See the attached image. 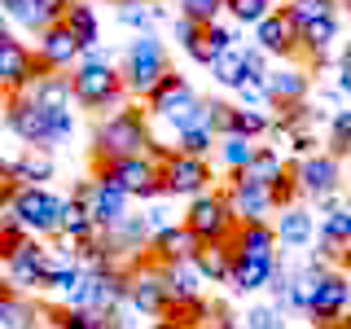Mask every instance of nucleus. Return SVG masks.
Segmentation results:
<instances>
[{
  "label": "nucleus",
  "instance_id": "33",
  "mask_svg": "<svg viewBox=\"0 0 351 329\" xmlns=\"http://www.w3.org/2000/svg\"><path fill=\"white\" fill-rule=\"evenodd\" d=\"M321 241L351 246V206H325V215H321Z\"/></svg>",
  "mask_w": 351,
  "mask_h": 329
},
{
  "label": "nucleus",
  "instance_id": "20",
  "mask_svg": "<svg viewBox=\"0 0 351 329\" xmlns=\"http://www.w3.org/2000/svg\"><path fill=\"white\" fill-rule=\"evenodd\" d=\"M162 272V285H167V299L171 303H193L202 299V272H197V263H158Z\"/></svg>",
  "mask_w": 351,
  "mask_h": 329
},
{
  "label": "nucleus",
  "instance_id": "32",
  "mask_svg": "<svg viewBox=\"0 0 351 329\" xmlns=\"http://www.w3.org/2000/svg\"><path fill=\"white\" fill-rule=\"evenodd\" d=\"M211 75H215V84H224V88H241V84L250 80V71H246V53H241V49L219 53L215 66H211Z\"/></svg>",
  "mask_w": 351,
  "mask_h": 329
},
{
  "label": "nucleus",
  "instance_id": "8",
  "mask_svg": "<svg viewBox=\"0 0 351 329\" xmlns=\"http://www.w3.org/2000/svg\"><path fill=\"white\" fill-rule=\"evenodd\" d=\"M5 123L14 127V136H18L27 149H49L53 141H58V132H53V110H44L31 93L9 97V106H5Z\"/></svg>",
  "mask_w": 351,
  "mask_h": 329
},
{
  "label": "nucleus",
  "instance_id": "36",
  "mask_svg": "<svg viewBox=\"0 0 351 329\" xmlns=\"http://www.w3.org/2000/svg\"><path fill=\"white\" fill-rule=\"evenodd\" d=\"M176 154H189V158H206L211 149H219V136L211 127H189V132H180L176 136V145H171Z\"/></svg>",
  "mask_w": 351,
  "mask_h": 329
},
{
  "label": "nucleus",
  "instance_id": "1",
  "mask_svg": "<svg viewBox=\"0 0 351 329\" xmlns=\"http://www.w3.org/2000/svg\"><path fill=\"white\" fill-rule=\"evenodd\" d=\"M154 149V136H149V119L145 110L136 106H123L114 110L110 119L93 127V162H114V158H136V154H149Z\"/></svg>",
  "mask_w": 351,
  "mask_h": 329
},
{
  "label": "nucleus",
  "instance_id": "34",
  "mask_svg": "<svg viewBox=\"0 0 351 329\" xmlns=\"http://www.w3.org/2000/svg\"><path fill=\"white\" fill-rule=\"evenodd\" d=\"M31 321H36V312L27 299H18L14 290L0 294V329H31Z\"/></svg>",
  "mask_w": 351,
  "mask_h": 329
},
{
  "label": "nucleus",
  "instance_id": "25",
  "mask_svg": "<svg viewBox=\"0 0 351 329\" xmlns=\"http://www.w3.org/2000/svg\"><path fill=\"white\" fill-rule=\"evenodd\" d=\"M193 263H197V272H202V281H211V285L228 281V277H233V241H215V246H202Z\"/></svg>",
  "mask_w": 351,
  "mask_h": 329
},
{
  "label": "nucleus",
  "instance_id": "12",
  "mask_svg": "<svg viewBox=\"0 0 351 329\" xmlns=\"http://www.w3.org/2000/svg\"><path fill=\"white\" fill-rule=\"evenodd\" d=\"M228 206H233V215L241 219V224H259L268 211H277V202H272V184H263V180H250L246 171H237L233 180H228Z\"/></svg>",
  "mask_w": 351,
  "mask_h": 329
},
{
  "label": "nucleus",
  "instance_id": "45",
  "mask_svg": "<svg viewBox=\"0 0 351 329\" xmlns=\"http://www.w3.org/2000/svg\"><path fill=\"white\" fill-rule=\"evenodd\" d=\"M202 36V27H197V22H189V18H176V44H180V49H189V44Z\"/></svg>",
  "mask_w": 351,
  "mask_h": 329
},
{
  "label": "nucleus",
  "instance_id": "50",
  "mask_svg": "<svg viewBox=\"0 0 351 329\" xmlns=\"http://www.w3.org/2000/svg\"><path fill=\"white\" fill-rule=\"evenodd\" d=\"M338 5H343V9H347V14H351V0H338Z\"/></svg>",
  "mask_w": 351,
  "mask_h": 329
},
{
  "label": "nucleus",
  "instance_id": "24",
  "mask_svg": "<svg viewBox=\"0 0 351 329\" xmlns=\"http://www.w3.org/2000/svg\"><path fill=\"white\" fill-rule=\"evenodd\" d=\"M58 233L71 237L75 246H84V241H93L101 228L93 224V215H88V206L80 202V197H62V219H58Z\"/></svg>",
  "mask_w": 351,
  "mask_h": 329
},
{
  "label": "nucleus",
  "instance_id": "18",
  "mask_svg": "<svg viewBox=\"0 0 351 329\" xmlns=\"http://www.w3.org/2000/svg\"><path fill=\"white\" fill-rule=\"evenodd\" d=\"M149 250L158 255V263H193L197 250H202V241H197L184 224H171V228H162V233H154Z\"/></svg>",
  "mask_w": 351,
  "mask_h": 329
},
{
  "label": "nucleus",
  "instance_id": "43",
  "mask_svg": "<svg viewBox=\"0 0 351 329\" xmlns=\"http://www.w3.org/2000/svg\"><path fill=\"white\" fill-rule=\"evenodd\" d=\"M246 329H281V307H250Z\"/></svg>",
  "mask_w": 351,
  "mask_h": 329
},
{
  "label": "nucleus",
  "instance_id": "19",
  "mask_svg": "<svg viewBox=\"0 0 351 329\" xmlns=\"http://www.w3.org/2000/svg\"><path fill=\"white\" fill-rule=\"evenodd\" d=\"M233 255H246V259H277V228L268 219L259 224H237L233 233Z\"/></svg>",
  "mask_w": 351,
  "mask_h": 329
},
{
  "label": "nucleus",
  "instance_id": "39",
  "mask_svg": "<svg viewBox=\"0 0 351 329\" xmlns=\"http://www.w3.org/2000/svg\"><path fill=\"white\" fill-rule=\"evenodd\" d=\"M329 154L338 162L351 158V110H334V119H329Z\"/></svg>",
  "mask_w": 351,
  "mask_h": 329
},
{
  "label": "nucleus",
  "instance_id": "16",
  "mask_svg": "<svg viewBox=\"0 0 351 329\" xmlns=\"http://www.w3.org/2000/svg\"><path fill=\"white\" fill-rule=\"evenodd\" d=\"M299 44H303V31L285 9H272V14L255 27V49H263V53L290 58V53H299Z\"/></svg>",
  "mask_w": 351,
  "mask_h": 329
},
{
  "label": "nucleus",
  "instance_id": "26",
  "mask_svg": "<svg viewBox=\"0 0 351 329\" xmlns=\"http://www.w3.org/2000/svg\"><path fill=\"white\" fill-rule=\"evenodd\" d=\"M31 97L44 106V110H71L75 101V88H71V75H62V71H53V75H44V80L36 88H27Z\"/></svg>",
  "mask_w": 351,
  "mask_h": 329
},
{
  "label": "nucleus",
  "instance_id": "48",
  "mask_svg": "<svg viewBox=\"0 0 351 329\" xmlns=\"http://www.w3.org/2000/svg\"><path fill=\"white\" fill-rule=\"evenodd\" d=\"M154 329H180L176 321H167V316H162V321H154Z\"/></svg>",
  "mask_w": 351,
  "mask_h": 329
},
{
  "label": "nucleus",
  "instance_id": "17",
  "mask_svg": "<svg viewBox=\"0 0 351 329\" xmlns=\"http://www.w3.org/2000/svg\"><path fill=\"white\" fill-rule=\"evenodd\" d=\"M128 303L132 307H141V312H149V316H167V285H162V272H158V263L154 268H141V272H132V285H128Z\"/></svg>",
  "mask_w": 351,
  "mask_h": 329
},
{
  "label": "nucleus",
  "instance_id": "11",
  "mask_svg": "<svg viewBox=\"0 0 351 329\" xmlns=\"http://www.w3.org/2000/svg\"><path fill=\"white\" fill-rule=\"evenodd\" d=\"M75 197L88 206V215H93V224L101 228V233H114V228L128 219V193L114 189V184H106V180H97V175L84 180Z\"/></svg>",
  "mask_w": 351,
  "mask_h": 329
},
{
  "label": "nucleus",
  "instance_id": "27",
  "mask_svg": "<svg viewBox=\"0 0 351 329\" xmlns=\"http://www.w3.org/2000/svg\"><path fill=\"white\" fill-rule=\"evenodd\" d=\"M334 36H338V18H321V22H312V27H303L299 53L307 58V66H321V62H325V53H329V44H334Z\"/></svg>",
  "mask_w": 351,
  "mask_h": 329
},
{
  "label": "nucleus",
  "instance_id": "49",
  "mask_svg": "<svg viewBox=\"0 0 351 329\" xmlns=\"http://www.w3.org/2000/svg\"><path fill=\"white\" fill-rule=\"evenodd\" d=\"M0 106H9V93H5V88H0Z\"/></svg>",
  "mask_w": 351,
  "mask_h": 329
},
{
  "label": "nucleus",
  "instance_id": "9",
  "mask_svg": "<svg viewBox=\"0 0 351 329\" xmlns=\"http://www.w3.org/2000/svg\"><path fill=\"white\" fill-rule=\"evenodd\" d=\"M211 162L206 158H189V154H176V149H162V193L167 197H202L211 193Z\"/></svg>",
  "mask_w": 351,
  "mask_h": 329
},
{
  "label": "nucleus",
  "instance_id": "44",
  "mask_svg": "<svg viewBox=\"0 0 351 329\" xmlns=\"http://www.w3.org/2000/svg\"><path fill=\"white\" fill-rule=\"evenodd\" d=\"M206 44H211L215 53H228V49H237V36H233L228 27H219V22H215V27H206Z\"/></svg>",
  "mask_w": 351,
  "mask_h": 329
},
{
  "label": "nucleus",
  "instance_id": "41",
  "mask_svg": "<svg viewBox=\"0 0 351 329\" xmlns=\"http://www.w3.org/2000/svg\"><path fill=\"white\" fill-rule=\"evenodd\" d=\"M219 9H224V0H180V18L197 22V27H215Z\"/></svg>",
  "mask_w": 351,
  "mask_h": 329
},
{
  "label": "nucleus",
  "instance_id": "10",
  "mask_svg": "<svg viewBox=\"0 0 351 329\" xmlns=\"http://www.w3.org/2000/svg\"><path fill=\"white\" fill-rule=\"evenodd\" d=\"M347 312H351V281H347V272H321V281H316V290H312V307H307L312 325L316 329H338Z\"/></svg>",
  "mask_w": 351,
  "mask_h": 329
},
{
  "label": "nucleus",
  "instance_id": "6",
  "mask_svg": "<svg viewBox=\"0 0 351 329\" xmlns=\"http://www.w3.org/2000/svg\"><path fill=\"white\" fill-rule=\"evenodd\" d=\"M180 224L189 228L202 246H215V241H233L241 219L233 215V206H228L224 193H202V197H193V202H189V211H184Z\"/></svg>",
  "mask_w": 351,
  "mask_h": 329
},
{
  "label": "nucleus",
  "instance_id": "13",
  "mask_svg": "<svg viewBox=\"0 0 351 329\" xmlns=\"http://www.w3.org/2000/svg\"><path fill=\"white\" fill-rule=\"evenodd\" d=\"M5 268H9V285H22V290H31V285H36V290H44V285L53 281V250L40 246V241L31 237L27 246H22L18 255L5 263Z\"/></svg>",
  "mask_w": 351,
  "mask_h": 329
},
{
  "label": "nucleus",
  "instance_id": "21",
  "mask_svg": "<svg viewBox=\"0 0 351 329\" xmlns=\"http://www.w3.org/2000/svg\"><path fill=\"white\" fill-rule=\"evenodd\" d=\"M277 259H246V255H233V277H228V285L241 294L250 290H263V285H272V277H277Z\"/></svg>",
  "mask_w": 351,
  "mask_h": 329
},
{
  "label": "nucleus",
  "instance_id": "3",
  "mask_svg": "<svg viewBox=\"0 0 351 329\" xmlns=\"http://www.w3.org/2000/svg\"><path fill=\"white\" fill-rule=\"evenodd\" d=\"M97 180L123 189L128 197H141V202H154L162 197V162L154 154H136V158H114L97 167Z\"/></svg>",
  "mask_w": 351,
  "mask_h": 329
},
{
  "label": "nucleus",
  "instance_id": "14",
  "mask_svg": "<svg viewBox=\"0 0 351 329\" xmlns=\"http://www.w3.org/2000/svg\"><path fill=\"white\" fill-rule=\"evenodd\" d=\"M36 58L49 66V71H75V66L84 62V44L71 36V27H66V22H58V27L40 31V40H36Z\"/></svg>",
  "mask_w": 351,
  "mask_h": 329
},
{
  "label": "nucleus",
  "instance_id": "51",
  "mask_svg": "<svg viewBox=\"0 0 351 329\" xmlns=\"http://www.w3.org/2000/svg\"><path fill=\"white\" fill-rule=\"evenodd\" d=\"M272 5H277V0H272Z\"/></svg>",
  "mask_w": 351,
  "mask_h": 329
},
{
  "label": "nucleus",
  "instance_id": "23",
  "mask_svg": "<svg viewBox=\"0 0 351 329\" xmlns=\"http://www.w3.org/2000/svg\"><path fill=\"white\" fill-rule=\"evenodd\" d=\"M71 5H75V0H27V5H22L14 18L40 36V31H49V27H58V22H66Z\"/></svg>",
  "mask_w": 351,
  "mask_h": 329
},
{
  "label": "nucleus",
  "instance_id": "29",
  "mask_svg": "<svg viewBox=\"0 0 351 329\" xmlns=\"http://www.w3.org/2000/svg\"><path fill=\"white\" fill-rule=\"evenodd\" d=\"M312 233H316V219L303 211V206H290V211H281V219H277V241H285V246H307L312 241Z\"/></svg>",
  "mask_w": 351,
  "mask_h": 329
},
{
  "label": "nucleus",
  "instance_id": "22",
  "mask_svg": "<svg viewBox=\"0 0 351 329\" xmlns=\"http://www.w3.org/2000/svg\"><path fill=\"white\" fill-rule=\"evenodd\" d=\"M307 97V71L299 66H285V71H268V101L272 106H299Z\"/></svg>",
  "mask_w": 351,
  "mask_h": 329
},
{
  "label": "nucleus",
  "instance_id": "7",
  "mask_svg": "<svg viewBox=\"0 0 351 329\" xmlns=\"http://www.w3.org/2000/svg\"><path fill=\"white\" fill-rule=\"evenodd\" d=\"M44 75H53V71L14 36V31L0 27V88H5L9 97H18V93H27V88H36Z\"/></svg>",
  "mask_w": 351,
  "mask_h": 329
},
{
  "label": "nucleus",
  "instance_id": "40",
  "mask_svg": "<svg viewBox=\"0 0 351 329\" xmlns=\"http://www.w3.org/2000/svg\"><path fill=\"white\" fill-rule=\"evenodd\" d=\"M224 9L237 22H246V27H259V22L272 14V0H224Z\"/></svg>",
  "mask_w": 351,
  "mask_h": 329
},
{
  "label": "nucleus",
  "instance_id": "42",
  "mask_svg": "<svg viewBox=\"0 0 351 329\" xmlns=\"http://www.w3.org/2000/svg\"><path fill=\"white\" fill-rule=\"evenodd\" d=\"M119 18H123L128 27H141V36H145L149 22H154V5L149 0H128V5H119Z\"/></svg>",
  "mask_w": 351,
  "mask_h": 329
},
{
  "label": "nucleus",
  "instance_id": "30",
  "mask_svg": "<svg viewBox=\"0 0 351 329\" xmlns=\"http://www.w3.org/2000/svg\"><path fill=\"white\" fill-rule=\"evenodd\" d=\"M9 171H14L18 184H44V180H53V158H49V149H27L22 158L9 162Z\"/></svg>",
  "mask_w": 351,
  "mask_h": 329
},
{
  "label": "nucleus",
  "instance_id": "15",
  "mask_svg": "<svg viewBox=\"0 0 351 329\" xmlns=\"http://www.w3.org/2000/svg\"><path fill=\"white\" fill-rule=\"evenodd\" d=\"M294 175H299V189L307 197H334L338 180H343V162L334 158V154H312V158L294 162Z\"/></svg>",
  "mask_w": 351,
  "mask_h": 329
},
{
  "label": "nucleus",
  "instance_id": "4",
  "mask_svg": "<svg viewBox=\"0 0 351 329\" xmlns=\"http://www.w3.org/2000/svg\"><path fill=\"white\" fill-rule=\"evenodd\" d=\"M167 53H162V44L154 40V31H145V36H136L128 44V58H123V84H128V97H145L158 88L162 80H167Z\"/></svg>",
  "mask_w": 351,
  "mask_h": 329
},
{
  "label": "nucleus",
  "instance_id": "28",
  "mask_svg": "<svg viewBox=\"0 0 351 329\" xmlns=\"http://www.w3.org/2000/svg\"><path fill=\"white\" fill-rule=\"evenodd\" d=\"M66 27H71V36L88 49H97V40H101V18H97V9L88 5V0H75L71 14H66Z\"/></svg>",
  "mask_w": 351,
  "mask_h": 329
},
{
  "label": "nucleus",
  "instance_id": "47",
  "mask_svg": "<svg viewBox=\"0 0 351 329\" xmlns=\"http://www.w3.org/2000/svg\"><path fill=\"white\" fill-rule=\"evenodd\" d=\"M22 5H27V0H0V9H5V14H18Z\"/></svg>",
  "mask_w": 351,
  "mask_h": 329
},
{
  "label": "nucleus",
  "instance_id": "31",
  "mask_svg": "<svg viewBox=\"0 0 351 329\" xmlns=\"http://www.w3.org/2000/svg\"><path fill=\"white\" fill-rule=\"evenodd\" d=\"M255 154H259V145L250 136H224V141H219V162H224L233 175L246 171L250 162H255Z\"/></svg>",
  "mask_w": 351,
  "mask_h": 329
},
{
  "label": "nucleus",
  "instance_id": "46",
  "mask_svg": "<svg viewBox=\"0 0 351 329\" xmlns=\"http://www.w3.org/2000/svg\"><path fill=\"white\" fill-rule=\"evenodd\" d=\"M338 84H343L347 93H351V44L343 49V80H338Z\"/></svg>",
  "mask_w": 351,
  "mask_h": 329
},
{
  "label": "nucleus",
  "instance_id": "5",
  "mask_svg": "<svg viewBox=\"0 0 351 329\" xmlns=\"http://www.w3.org/2000/svg\"><path fill=\"white\" fill-rule=\"evenodd\" d=\"M9 215L18 219V228L27 237H49L58 233V219H62V197L44 184H18L14 202H9Z\"/></svg>",
  "mask_w": 351,
  "mask_h": 329
},
{
  "label": "nucleus",
  "instance_id": "38",
  "mask_svg": "<svg viewBox=\"0 0 351 329\" xmlns=\"http://www.w3.org/2000/svg\"><path fill=\"white\" fill-rule=\"evenodd\" d=\"M334 5L338 0H290L285 14L299 22V31H303V27H312V22H321V18H334Z\"/></svg>",
  "mask_w": 351,
  "mask_h": 329
},
{
  "label": "nucleus",
  "instance_id": "37",
  "mask_svg": "<svg viewBox=\"0 0 351 329\" xmlns=\"http://www.w3.org/2000/svg\"><path fill=\"white\" fill-rule=\"evenodd\" d=\"M277 127V119H268L263 110H250V106H237V114H233V136H263V132H272Z\"/></svg>",
  "mask_w": 351,
  "mask_h": 329
},
{
  "label": "nucleus",
  "instance_id": "35",
  "mask_svg": "<svg viewBox=\"0 0 351 329\" xmlns=\"http://www.w3.org/2000/svg\"><path fill=\"white\" fill-rule=\"evenodd\" d=\"M285 171H290V162H285L277 149H263V145H259V154H255V162L246 167L250 180H263V184H277Z\"/></svg>",
  "mask_w": 351,
  "mask_h": 329
},
{
  "label": "nucleus",
  "instance_id": "2",
  "mask_svg": "<svg viewBox=\"0 0 351 329\" xmlns=\"http://www.w3.org/2000/svg\"><path fill=\"white\" fill-rule=\"evenodd\" d=\"M71 88H75V106L84 110H123L128 101L123 71H114L110 62H80L71 71Z\"/></svg>",
  "mask_w": 351,
  "mask_h": 329
}]
</instances>
